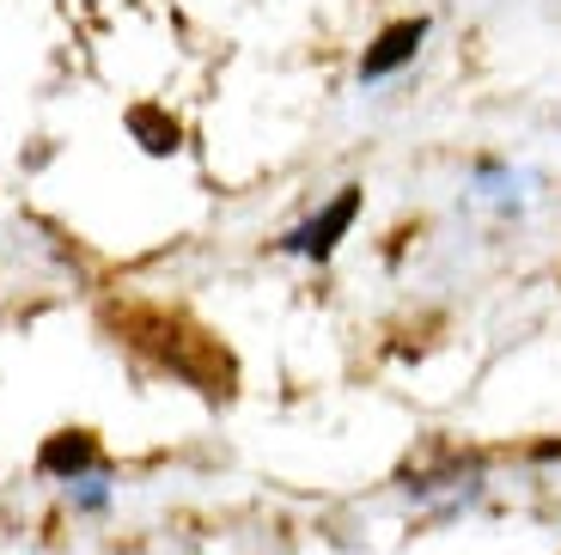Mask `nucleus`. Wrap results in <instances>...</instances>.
I'll use <instances>...</instances> for the list:
<instances>
[{"mask_svg": "<svg viewBox=\"0 0 561 555\" xmlns=\"http://www.w3.org/2000/svg\"><path fill=\"white\" fill-rule=\"evenodd\" d=\"M427 31H434V19H397V25L379 31V43H366V56H360V86H379L391 80V73H403L409 61L421 56V43H427Z\"/></svg>", "mask_w": 561, "mask_h": 555, "instance_id": "obj_2", "label": "nucleus"}, {"mask_svg": "<svg viewBox=\"0 0 561 555\" xmlns=\"http://www.w3.org/2000/svg\"><path fill=\"white\" fill-rule=\"evenodd\" d=\"M43 471L61 476V483L92 476L99 471V445H92V433H56V440L43 445Z\"/></svg>", "mask_w": 561, "mask_h": 555, "instance_id": "obj_4", "label": "nucleus"}, {"mask_svg": "<svg viewBox=\"0 0 561 555\" xmlns=\"http://www.w3.org/2000/svg\"><path fill=\"white\" fill-rule=\"evenodd\" d=\"M360 202H366V195L354 190V183H342V190L330 195L311 220H299L294 233L280 238V257H299V263H330V257H336V245L348 238V226L360 220Z\"/></svg>", "mask_w": 561, "mask_h": 555, "instance_id": "obj_1", "label": "nucleus"}, {"mask_svg": "<svg viewBox=\"0 0 561 555\" xmlns=\"http://www.w3.org/2000/svg\"><path fill=\"white\" fill-rule=\"evenodd\" d=\"M68 495H73V507H85V513H104V507H111V483H104V471L68 483Z\"/></svg>", "mask_w": 561, "mask_h": 555, "instance_id": "obj_5", "label": "nucleus"}, {"mask_svg": "<svg viewBox=\"0 0 561 555\" xmlns=\"http://www.w3.org/2000/svg\"><path fill=\"white\" fill-rule=\"evenodd\" d=\"M519 183H531V178L513 171V166H501V159H482V166L470 171V202H489L494 214H519L525 208Z\"/></svg>", "mask_w": 561, "mask_h": 555, "instance_id": "obj_3", "label": "nucleus"}]
</instances>
